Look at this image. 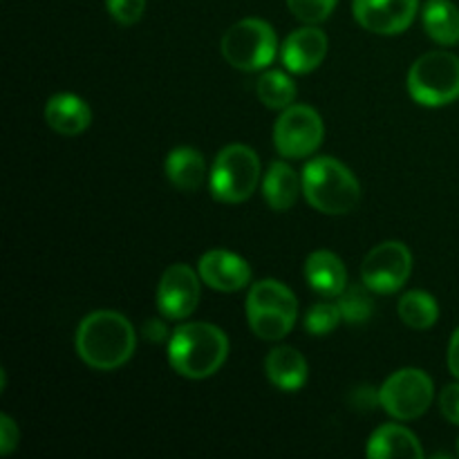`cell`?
Instances as JSON below:
<instances>
[{
    "instance_id": "11",
    "label": "cell",
    "mask_w": 459,
    "mask_h": 459,
    "mask_svg": "<svg viewBox=\"0 0 459 459\" xmlns=\"http://www.w3.org/2000/svg\"><path fill=\"white\" fill-rule=\"evenodd\" d=\"M200 303V281L188 264H173L157 287V307L170 321L191 316Z\"/></svg>"
},
{
    "instance_id": "6",
    "label": "cell",
    "mask_w": 459,
    "mask_h": 459,
    "mask_svg": "<svg viewBox=\"0 0 459 459\" xmlns=\"http://www.w3.org/2000/svg\"><path fill=\"white\" fill-rule=\"evenodd\" d=\"M260 179V160L249 146L231 143L215 157L211 169V193L215 200L238 204L254 195Z\"/></svg>"
},
{
    "instance_id": "2",
    "label": "cell",
    "mask_w": 459,
    "mask_h": 459,
    "mask_svg": "<svg viewBox=\"0 0 459 459\" xmlns=\"http://www.w3.org/2000/svg\"><path fill=\"white\" fill-rule=\"evenodd\" d=\"M229 339L211 323H186L170 336L169 361L186 379H206L224 366Z\"/></svg>"
},
{
    "instance_id": "10",
    "label": "cell",
    "mask_w": 459,
    "mask_h": 459,
    "mask_svg": "<svg viewBox=\"0 0 459 459\" xmlns=\"http://www.w3.org/2000/svg\"><path fill=\"white\" fill-rule=\"evenodd\" d=\"M412 272V255L403 242L390 240L377 245L361 264L363 285L377 294L399 291Z\"/></svg>"
},
{
    "instance_id": "1",
    "label": "cell",
    "mask_w": 459,
    "mask_h": 459,
    "mask_svg": "<svg viewBox=\"0 0 459 459\" xmlns=\"http://www.w3.org/2000/svg\"><path fill=\"white\" fill-rule=\"evenodd\" d=\"M137 334L119 312L101 309L81 321L76 330V352L94 370H117L134 352Z\"/></svg>"
},
{
    "instance_id": "4",
    "label": "cell",
    "mask_w": 459,
    "mask_h": 459,
    "mask_svg": "<svg viewBox=\"0 0 459 459\" xmlns=\"http://www.w3.org/2000/svg\"><path fill=\"white\" fill-rule=\"evenodd\" d=\"M299 300L278 281H260L247 296V318L254 334L263 341H281L294 327Z\"/></svg>"
},
{
    "instance_id": "25",
    "label": "cell",
    "mask_w": 459,
    "mask_h": 459,
    "mask_svg": "<svg viewBox=\"0 0 459 459\" xmlns=\"http://www.w3.org/2000/svg\"><path fill=\"white\" fill-rule=\"evenodd\" d=\"M343 321L341 316L339 305H330V303H316L312 309L307 312V318H305V327H307L309 334L314 336H325L334 330L339 323Z\"/></svg>"
},
{
    "instance_id": "31",
    "label": "cell",
    "mask_w": 459,
    "mask_h": 459,
    "mask_svg": "<svg viewBox=\"0 0 459 459\" xmlns=\"http://www.w3.org/2000/svg\"><path fill=\"white\" fill-rule=\"evenodd\" d=\"M143 336H146L148 341H152V343H157V341H164L166 339V325L160 321V318H151V321H146V325H143Z\"/></svg>"
},
{
    "instance_id": "3",
    "label": "cell",
    "mask_w": 459,
    "mask_h": 459,
    "mask_svg": "<svg viewBox=\"0 0 459 459\" xmlns=\"http://www.w3.org/2000/svg\"><path fill=\"white\" fill-rule=\"evenodd\" d=\"M303 193L309 204L327 215L350 213L361 200V184L348 166L332 157H316L303 170Z\"/></svg>"
},
{
    "instance_id": "8",
    "label": "cell",
    "mask_w": 459,
    "mask_h": 459,
    "mask_svg": "<svg viewBox=\"0 0 459 459\" xmlns=\"http://www.w3.org/2000/svg\"><path fill=\"white\" fill-rule=\"evenodd\" d=\"M433 379L424 370L403 368L388 377L379 390V403L394 420H417L429 411L433 402Z\"/></svg>"
},
{
    "instance_id": "19",
    "label": "cell",
    "mask_w": 459,
    "mask_h": 459,
    "mask_svg": "<svg viewBox=\"0 0 459 459\" xmlns=\"http://www.w3.org/2000/svg\"><path fill=\"white\" fill-rule=\"evenodd\" d=\"M299 175L285 161H273L263 179V195L273 211H290L296 204L300 193Z\"/></svg>"
},
{
    "instance_id": "17",
    "label": "cell",
    "mask_w": 459,
    "mask_h": 459,
    "mask_svg": "<svg viewBox=\"0 0 459 459\" xmlns=\"http://www.w3.org/2000/svg\"><path fill=\"white\" fill-rule=\"evenodd\" d=\"M305 278L321 296H341L348 287V272L332 251H314L305 263Z\"/></svg>"
},
{
    "instance_id": "20",
    "label": "cell",
    "mask_w": 459,
    "mask_h": 459,
    "mask_svg": "<svg viewBox=\"0 0 459 459\" xmlns=\"http://www.w3.org/2000/svg\"><path fill=\"white\" fill-rule=\"evenodd\" d=\"M166 175L179 191H197L206 178L204 157L193 148H175L166 157Z\"/></svg>"
},
{
    "instance_id": "15",
    "label": "cell",
    "mask_w": 459,
    "mask_h": 459,
    "mask_svg": "<svg viewBox=\"0 0 459 459\" xmlns=\"http://www.w3.org/2000/svg\"><path fill=\"white\" fill-rule=\"evenodd\" d=\"M45 119H48L49 128L56 130L58 134L74 137L92 124V110L81 97L63 92L49 99L45 106Z\"/></svg>"
},
{
    "instance_id": "27",
    "label": "cell",
    "mask_w": 459,
    "mask_h": 459,
    "mask_svg": "<svg viewBox=\"0 0 459 459\" xmlns=\"http://www.w3.org/2000/svg\"><path fill=\"white\" fill-rule=\"evenodd\" d=\"M106 7L119 25H134L146 12V0H106Z\"/></svg>"
},
{
    "instance_id": "28",
    "label": "cell",
    "mask_w": 459,
    "mask_h": 459,
    "mask_svg": "<svg viewBox=\"0 0 459 459\" xmlns=\"http://www.w3.org/2000/svg\"><path fill=\"white\" fill-rule=\"evenodd\" d=\"M439 408H442V415L446 417L451 424L459 426V384L446 385L442 390V397H439Z\"/></svg>"
},
{
    "instance_id": "12",
    "label": "cell",
    "mask_w": 459,
    "mask_h": 459,
    "mask_svg": "<svg viewBox=\"0 0 459 459\" xmlns=\"http://www.w3.org/2000/svg\"><path fill=\"white\" fill-rule=\"evenodd\" d=\"M420 0H354L352 13L359 25L375 34H402L415 21Z\"/></svg>"
},
{
    "instance_id": "13",
    "label": "cell",
    "mask_w": 459,
    "mask_h": 459,
    "mask_svg": "<svg viewBox=\"0 0 459 459\" xmlns=\"http://www.w3.org/2000/svg\"><path fill=\"white\" fill-rule=\"evenodd\" d=\"M327 54V36L318 27H303L287 36L282 43V63L294 74H309L323 63Z\"/></svg>"
},
{
    "instance_id": "22",
    "label": "cell",
    "mask_w": 459,
    "mask_h": 459,
    "mask_svg": "<svg viewBox=\"0 0 459 459\" xmlns=\"http://www.w3.org/2000/svg\"><path fill=\"white\" fill-rule=\"evenodd\" d=\"M399 316L412 330H429L437 323L439 307L435 299L426 291H408L402 300H399Z\"/></svg>"
},
{
    "instance_id": "33",
    "label": "cell",
    "mask_w": 459,
    "mask_h": 459,
    "mask_svg": "<svg viewBox=\"0 0 459 459\" xmlns=\"http://www.w3.org/2000/svg\"><path fill=\"white\" fill-rule=\"evenodd\" d=\"M457 455H459V442H457Z\"/></svg>"
},
{
    "instance_id": "5",
    "label": "cell",
    "mask_w": 459,
    "mask_h": 459,
    "mask_svg": "<svg viewBox=\"0 0 459 459\" xmlns=\"http://www.w3.org/2000/svg\"><path fill=\"white\" fill-rule=\"evenodd\" d=\"M408 92L429 108L448 106L459 99V58L451 52H429L412 63Z\"/></svg>"
},
{
    "instance_id": "18",
    "label": "cell",
    "mask_w": 459,
    "mask_h": 459,
    "mask_svg": "<svg viewBox=\"0 0 459 459\" xmlns=\"http://www.w3.org/2000/svg\"><path fill=\"white\" fill-rule=\"evenodd\" d=\"M269 381L285 393H296L307 381V361L294 348H276L264 359Z\"/></svg>"
},
{
    "instance_id": "32",
    "label": "cell",
    "mask_w": 459,
    "mask_h": 459,
    "mask_svg": "<svg viewBox=\"0 0 459 459\" xmlns=\"http://www.w3.org/2000/svg\"><path fill=\"white\" fill-rule=\"evenodd\" d=\"M448 368H451L453 377L459 379V330L453 334L451 345H448Z\"/></svg>"
},
{
    "instance_id": "26",
    "label": "cell",
    "mask_w": 459,
    "mask_h": 459,
    "mask_svg": "<svg viewBox=\"0 0 459 459\" xmlns=\"http://www.w3.org/2000/svg\"><path fill=\"white\" fill-rule=\"evenodd\" d=\"M339 0H287V7L299 21L321 22L334 12Z\"/></svg>"
},
{
    "instance_id": "21",
    "label": "cell",
    "mask_w": 459,
    "mask_h": 459,
    "mask_svg": "<svg viewBox=\"0 0 459 459\" xmlns=\"http://www.w3.org/2000/svg\"><path fill=\"white\" fill-rule=\"evenodd\" d=\"M424 30L435 43L455 45L459 43V9L451 0H429L421 12Z\"/></svg>"
},
{
    "instance_id": "14",
    "label": "cell",
    "mask_w": 459,
    "mask_h": 459,
    "mask_svg": "<svg viewBox=\"0 0 459 459\" xmlns=\"http://www.w3.org/2000/svg\"><path fill=\"white\" fill-rule=\"evenodd\" d=\"M200 278L218 291H238L249 285L251 269L240 255L215 249L202 255Z\"/></svg>"
},
{
    "instance_id": "29",
    "label": "cell",
    "mask_w": 459,
    "mask_h": 459,
    "mask_svg": "<svg viewBox=\"0 0 459 459\" xmlns=\"http://www.w3.org/2000/svg\"><path fill=\"white\" fill-rule=\"evenodd\" d=\"M18 439H21V430L13 424L12 417L0 415V453L9 455L18 446Z\"/></svg>"
},
{
    "instance_id": "16",
    "label": "cell",
    "mask_w": 459,
    "mask_h": 459,
    "mask_svg": "<svg viewBox=\"0 0 459 459\" xmlns=\"http://www.w3.org/2000/svg\"><path fill=\"white\" fill-rule=\"evenodd\" d=\"M368 457L372 459H421L420 442L415 435L403 426L385 424L372 433L368 442Z\"/></svg>"
},
{
    "instance_id": "24",
    "label": "cell",
    "mask_w": 459,
    "mask_h": 459,
    "mask_svg": "<svg viewBox=\"0 0 459 459\" xmlns=\"http://www.w3.org/2000/svg\"><path fill=\"white\" fill-rule=\"evenodd\" d=\"M336 305H339L343 321L352 323V325L366 323L372 316V299L361 287H345Z\"/></svg>"
},
{
    "instance_id": "7",
    "label": "cell",
    "mask_w": 459,
    "mask_h": 459,
    "mask_svg": "<svg viewBox=\"0 0 459 459\" xmlns=\"http://www.w3.org/2000/svg\"><path fill=\"white\" fill-rule=\"evenodd\" d=\"M276 31L260 18H245L222 36V56L238 70H263L276 58Z\"/></svg>"
},
{
    "instance_id": "9",
    "label": "cell",
    "mask_w": 459,
    "mask_h": 459,
    "mask_svg": "<svg viewBox=\"0 0 459 459\" xmlns=\"http://www.w3.org/2000/svg\"><path fill=\"white\" fill-rule=\"evenodd\" d=\"M325 137L321 115L309 106H294L282 110L273 128V143L278 152L290 160H300L318 151Z\"/></svg>"
},
{
    "instance_id": "30",
    "label": "cell",
    "mask_w": 459,
    "mask_h": 459,
    "mask_svg": "<svg viewBox=\"0 0 459 459\" xmlns=\"http://www.w3.org/2000/svg\"><path fill=\"white\" fill-rule=\"evenodd\" d=\"M377 402H379V393H375L370 385H361V388H357L352 393V399H350V403H352L357 411H372V408L377 406Z\"/></svg>"
},
{
    "instance_id": "23",
    "label": "cell",
    "mask_w": 459,
    "mask_h": 459,
    "mask_svg": "<svg viewBox=\"0 0 459 459\" xmlns=\"http://www.w3.org/2000/svg\"><path fill=\"white\" fill-rule=\"evenodd\" d=\"M258 99L272 110H285L294 103L296 99V85L285 72L269 70L260 76L258 85H255Z\"/></svg>"
}]
</instances>
